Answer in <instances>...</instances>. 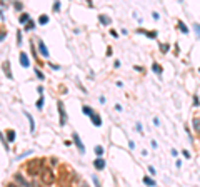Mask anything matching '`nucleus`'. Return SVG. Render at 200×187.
Instances as JSON below:
<instances>
[{"mask_svg":"<svg viewBox=\"0 0 200 187\" xmlns=\"http://www.w3.org/2000/svg\"><path fill=\"white\" fill-rule=\"evenodd\" d=\"M193 29H195V32H197V35H199V39H200V25H199V23H195V25H193Z\"/></svg>","mask_w":200,"mask_h":187,"instance_id":"393cba45","label":"nucleus"},{"mask_svg":"<svg viewBox=\"0 0 200 187\" xmlns=\"http://www.w3.org/2000/svg\"><path fill=\"white\" fill-rule=\"evenodd\" d=\"M90 119H92L94 125H97V127H100V125H102V119H100V115H98V114H94Z\"/></svg>","mask_w":200,"mask_h":187,"instance_id":"1a4fd4ad","label":"nucleus"},{"mask_svg":"<svg viewBox=\"0 0 200 187\" xmlns=\"http://www.w3.org/2000/svg\"><path fill=\"white\" fill-rule=\"evenodd\" d=\"M35 29V22L33 20H29L27 23H25V30H33Z\"/></svg>","mask_w":200,"mask_h":187,"instance_id":"4468645a","label":"nucleus"},{"mask_svg":"<svg viewBox=\"0 0 200 187\" xmlns=\"http://www.w3.org/2000/svg\"><path fill=\"white\" fill-rule=\"evenodd\" d=\"M32 187H42V186H40V184H35V182H33V184H32Z\"/></svg>","mask_w":200,"mask_h":187,"instance_id":"473e14b6","label":"nucleus"},{"mask_svg":"<svg viewBox=\"0 0 200 187\" xmlns=\"http://www.w3.org/2000/svg\"><path fill=\"white\" fill-rule=\"evenodd\" d=\"M42 107H43V95L37 100V109H42Z\"/></svg>","mask_w":200,"mask_h":187,"instance_id":"4be33fe9","label":"nucleus"},{"mask_svg":"<svg viewBox=\"0 0 200 187\" xmlns=\"http://www.w3.org/2000/svg\"><path fill=\"white\" fill-rule=\"evenodd\" d=\"M13 179H15V182H17L19 186H22V187H32V184H30L29 180L23 177V176H22L20 172H17V174L13 176Z\"/></svg>","mask_w":200,"mask_h":187,"instance_id":"20e7f679","label":"nucleus"},{"mask_svg":"<svg viewBox=\"0 0 200 187\" xmlns=\"http://www.w3.org/2000/svg\"><path fill=\"white\" fill-rule=\"evenodd\" d=\"M13 7H15L17 10H22V9H23V5H22L20 2H15V3H13Z\"/></svg>","mask_w":200,"mask_h":187,"instance_id":"b1692460","label":"nucleus"},{"mask_svg":"<svg viewBox=\"0 0 200 187\" xmlns=\"http://www.w3.org/2000/svg\"><path fill=\"white\" fill-rule=\"evenodd\" d=\"M148 170H150V174H153V176H155V169H153L152 166H150V167H148Z\"/></svg>","mask_w":200,"mask_h":187,"instance_id":"c756f323","label":"nucleus"},{"mask_svg":"<svg viewBox=\"0 0 200 187\" xmlns=\"http://www.w3.org/2000/svg\"><path fill=\"white\" fill-rule=\"evenodd\" d=\"M20 23H27V22H29L30 20V17H29V13H22V15H20Z\"/></svg>","mask_w":200,"mask_h":187,"instance_id":"ddd939ff","label":"nucleus"},{"mask_svg":"<svg viewBox=\"0 0 200 187\" xmlns=\"http://www.w3.org/2000/svg\"><path fill=\"white\" fill-rule=\"evenodd\" d=\"M100 22L105 23V25H108V23H110V19H108V17H105V15H100Z\"/></svg>","mask_w":200,"mask_h":187,"instance_id":"6ab92c4d","label":"nucleus"},{"mask_svg":"<svg viewBox=\"0 0 200 187\" xmlns=\"http://www.w3.org/2000/svg\"><path fill=\"white\" fill-rule=\"evenodd\" d=\"M38 50H40V54H42L43 57H48V55H50V52H48V49L45 47L43 42H38Z\"/></svg>","mask_w":200,"mask_h":187,"instance_id":"0eeeda50","label":"nucleus"},{"mask_svg":"<svg viewBox=\"0 0 200 187\" xmlns=\"http://www.w3.org/2000/svg\"><path fill=\"white\" fill-rule=\"evenodd\" d=\"M82 112H84L85 115H88V117H92V115L95 114V112L92 110V107H88V105H84V107H82Z\"/></svg>","mask_w":200,"mask_h":187,"instance_id":"9b49d317","label":"nucleus"},{"mask_svg":"<svg viewBox=\"0 0 200 187\" xmlns=\"http://www.w3.org/2000/svg\"><path fill=\"white\" fill-rule=\"evenodd\" d=\"M48 22V17L47 15H40V19H38V23H42V25H45Z\"/></svg>","mask_w":200,"mask_h":187,"instance_id":"dca6fc26","label":"nucleus"},{"mask_svg":"<svg viewBox=\"0 0 200 187\" xmlns=\"http://www.w3.org/2000/svg\"><path fill=\"white\" fill-rule=\"evenodd\" d=\"M0 140H2V142H3V145H5V149H7V150H9V144H7V140H5V139H3V135H2V132H0Z\"/></svg>","mask_w":200,"mask_h":187,"instance_id":"5701e85b","label":"nucleus"},{"mask_svg":"<svg viewBox=\"0 0 200 187\" xmlns=\"http://www.w3.org/2000/svg\"><path fill=\"white\" fill-rule=\"evenodd\" d=\"M179 29H180L183 34H187V32H189V29L185 27V23H183V22H179Z\"/></svg>","mask_w":200,"mask_h":187,"instance_id":"a211bd4d","label":"nucleus"},{"mask_svg":"<svg viewBox=\"0 0 200 187\" xmlns=\"http://www.w3.org/2000/svg\"><path fill=\"white\" fill-rule=\"evenodd\" d=\"M60 9V3H58V2H55V5H54V10H58Z\"/></svg>","mask_w":200,"mask_h":187,"instance_id":"c85d7f7f","label":"nucleus"},{"mask_svg":"<svg viewBox=\"0 0 200 187\" xmlns=\"http://www.w3.org/2000/svg\"><path fill=\"white\" fill-rule=\"evenodd\" d=\"M43 170V159H32L27 162V174L35 177L38 174H42Z\"/></svg>","mask_w":200,"mask_h":187,"instance_id":"f257e3e1","label":"nucleus"},{"mask_svg":"<svg viewBox=\"0 0 200 187\" xmlns=\"http://www.w3.org/2000/svg\"><path fill=\"white\" fill-rule=\"evenodd\" d=\"M25 115H27V119H29V122H30V132H33V129H35V120H33V117L30 115L29 112H25Z\"/></svg>","mask_w":200,"mask_h":187,"instance_id":"f8f14e48","label":"nucleus"},{"mask_svg":"<svg viewBox=\"0 0 200 187\" xmlns=\"http://www.w3.org/2000/svg\"><path fill=\"white\" fill-rule=\"evenodd\" d=\"M17 40H19V45L22 44V34H20V30L17 32Z\"/></svg>","mask_w":200,"mask_h":187,"instance_id":"cd10ccee","label":"nucleus"},{"mask_svg":"<svg viewBox=\"0 0 200 187\" xmlns=\"http://www.w3.org/2000/svg\"><path fill=\"white\" fill-rule=\"evenodd\" d=\"M42 182H43L45 186H52V184L55 182V176H54V172H52L50 169H43V170H42Z\"/></svg>","mask_w":200,"mask_h":187,"instance_id":"f03ea898","label":"nucleus"},{"mask_svg":"<svg viewBox=\"0 0 200 187\" xmlns=\"http://www.w3.org/2000/svg\"><path fill=\"white\" fill-rule=\"evenodd\" d=\"M95 154H97V155H102V154H104V147H102V145H97V147H95Z\"/></svg>","mask_w":200,"mask_h":187,"instance_id":"412c9836","label":"nucleus"},{"mask_svg":"<svg viewBox=\"0 0 200 187\" xmlns=\"http://www.w3.org/2000/svg\"><path fill=\"white\" fill-rule=\"evenodd\" d=\"M19 60H20V64H22V67H25V69H27V67L30 65L29 57H27V54H23V52H22V54L19 55Z\"/></svg>","mask_w":200,"mask_h":187,"instance_id":"423d86ee","label":"nucleus"},{"mask_svg":"<svg viewBox=\"0 0 200 187\" xmlns=\"http://www.w3.org/2000/svg\"><path fill=\"white\" fill-rule=\"evenodd\" d=\"M152 69L155 70V72H157V74H162V67H160V65H159V64H153V65H152Z\"/></svg>","mask_w":200,"mask_h":187,"instance_id":"aec40b11","label":"nucleus"},{"mask_svg":"<svg viewBox=\"0 0 200 187\" xmlns=\"http://www.w3.org/2000/svg\"><path fill=\"white\" fill-rule=\"evenodd\" d=\"M143 182L147 184V186H155V180H152V179H148V177H143Z\"/></svg>","mask_w":200,"mask_h":187,"instance_id":"f3484780","label":"nucleus"},{"mask_svg":"<svg viewBox=\"0 0 200 187\" xmlns=\"http://www.w3.org/2000/svg\"><path fill=\"white\" fill-rule=\"evenodd\" d=\"M94 166H95V169L102 170V169L105 167V160L104 159H95V160H94Z\"/></svg>","mask_w":200,"mask_h":187,"instance_id":"6e6552de","label":"nucleus"},{"mask_svg":"<svg viewBox=\"0 0 200 187\" xmlns=\"http://www.w3.org/2000/svg\"><path fill=\"white\" fill-rule=\"evenodd\" d=\"M35 74H37V77H38V79H43V74H42V72H40L38 69H35Z\"/></svg>","mask_w":200,"mask_h":187,"instance_id":"a878e982","label":"nucleus"},{"mask_svg":"<svg viewBox=\"0 0 200 187\" xmlns=\"http://www.w3.org/2000/svg\"><path fill=\"white\" fill-rule=\"evenodd\" d=\"M3 72H5V75H7L9 79H12V72H10V62L9 60L3 62Z\"/></svg>","mask_w":200,"mask_h":187,"instance_id":"9d476101","label":"nucleus"},{"mask_svg":"<svg viewBox=\"0 0 200 187\" xmlns=\"http://www.w3.org/2000/svg\"><path fill=\"white\" fill-rule=\"evenodd\" d=\"M72 137H74V142H75V145H77V149H78V152H80V154H84V152H85V147H84L82 140H80V137H78V134H77V132H74V134H72Z\"/></svg>","mask_w":200,"mask_h":187,"instance_id":"39448f33","label":"nucleus"},{"mask_svg":"<svg viewBox=\"0 0 200 187\" xmlns=\"http://www.w3.org/2000/svg\"><path fill=\"white\" fill-rule=\"evenodd\" d=\"M3 37H5V32H2V34H0V40H3Z\"/></svg>","mask_w":200,"mask_h":187,"instance_id":"2f4dec72","label":"nucleus"},{"mask_svg":"<svg viewBox=\"0 0 200 187\" xmlns=\"http://www.w3.org/2000/svg\"><path fill=\"white\" fill-rule=\"evenodd\" d=\"M57 107H58V114H60V125H65L67 124V114H65V109H64V102H62V100L57 102Z\"/></svg>","mask_w":200,"mask_h":187,"instance_id":"7ed1b4c3","label":"nucleus"},{"mask_svg":"<svg viewBox=\"0 0 200 187\" xmlns=\"http://www.w3.org/2000/svg\"><path fill=\"white\" fill-rule=\"evenodd\" d=\"M7 135H9V140H10V142H13V140H15V132H13L12 129H9V130H7Z\"/></svg>","mask_w":200,"mask_h":187,"instance_id":"2eb2a0df","label":"nucleus"},{"mask_svg":"<svg viewBox=\"0 0 200 187\" xmlns=\"http://www.w3.org/2000/svg\"><path fill=\"white\" fill-rule=\"evenodd\" d=\"M193 124H195L197 130H200V120H199V119H195V120H193Z\"/></svg>","mask_w":200,"mask_h":187,"instance_id":"bb28decb","label":"nucleus"},{"mask_svg":"<svg viewBox=\"0 0 200 187\" xmlns=\"http://www.w3.org/2000/svg\"><path fill=\"white\" fill-rule=\"evenodd\" d=\"M7 187H19V186H17V184H12V182H10V184H7Z\"/></svg>","mask_w":200,"mask_h":187,"instance_id":"7c9ffc66","label":"nucleus"}]
</instances>
